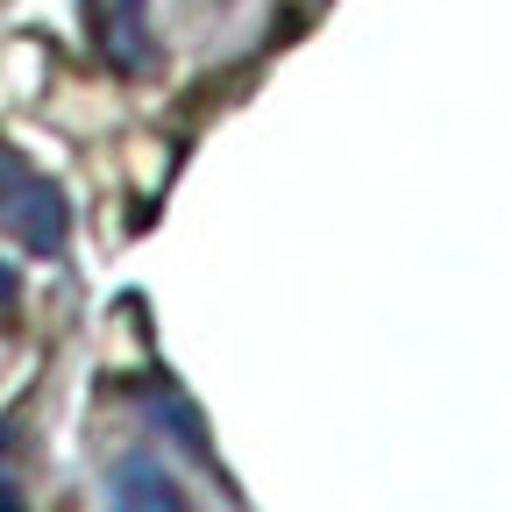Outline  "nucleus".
Masks as SVG:
<instances>
[{"label": "nucleus", "instance_id": "20e7f679", "mask_svg": "<svg viewBox=\"0 0 512 512\" xmlns=\"http://www.w3.org/2000/svg\"><path fill=\"white\" fill-rule=\"evenodd\" d=\"M150 413H157V427H164V434L185 448L192 463H207V456H214V448H207V427H200V413H192L178 392H157V399H150Z\"/></svg>", "mask_w": 512, "mask_h": 512}, {"label": "nucleus", "instance_id": "39448f33", "mask_svg": "<svg viewBox=\"0 0 512 512\" xmlns=\"http://www.w3.org/2000/svg\"><path fill=\"white\" fill-rule=\"evenodd\" d=\"M15 427H0V505H22V484H15V456H8Z\"/></svg>", "mask_w": 512, "mask_h": 512}, {"label": "nucleus", "instance_id": "423d86ee", "mask_svg": "<svg viewBox=\"0 0 512 512\" xmlns=\"http://www.w3.org/2000/svg\"><path fill=\"white\" fill-rule=\"evenodd\" d=\"M15 306H22V278H15L8 264H0V328L15 320Z\"/></svg>", "mask_w": 512, "mask_h": 512}, {"label": "nucleus", "instance_id": "f03ea898", "mask_svg": "<svg viewBox=\"0 0 512 512\" xmlns=\"http://www.w3.org/2000/svg\"><path fill=\"white\" fill-rule=\"evenodd\" d=\"M86 15H93L107 64H121V72H150L157 64V43L143 36V0H86Z\"/></svg>", "mask_w": 512, "mask_h": 512}, {"label": "nucleus", "instance_id": "f257e3e1", "mask_svg": "<svg viewBox=\"0 0 512 512\" xmlns=\"http://www.w3.org/2000/svg\"><path fill=\"white\" fill-rule=\"evenodd\" d=\"M0 235H15L29 256H57L64 235H72V214H64V192L22 157L0 143Z\"/></svg>", "mask_w": 512, "mask_h": 512}, {"label": "nucleus", "instance_id": "7ed1b4c3", "mask_svg": "<svg viewBox=\"0 0 512 512\" xmlns=\"http://www.w3.org/2000/svg\"><path fill=\"white\" fill-rule=\"evenodd\" d=\"M107 498H114V505H185L178 477H171L157 456H121L114 477H107Z\"/></svg>", "mask_w": 512, "mask_h": 512}]
</instances>
